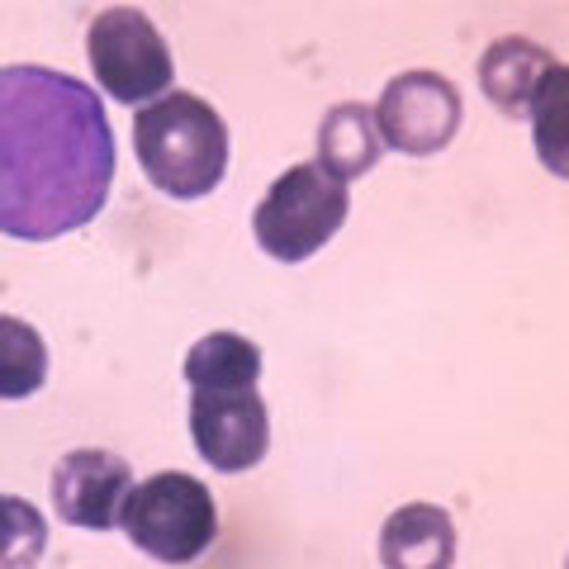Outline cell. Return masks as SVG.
<instances>
[{
	"instance_id": "cell-1",
	"label": "cell",
	"mask_w": 569,
	"mask_h": 569,
	"mask_svg": "<svg viewBox=\"0 0 569 569\" xmlns=\"http://www.w3.org/2000/svg\"><path fill=\"white\" fill-rule=\"evenodd\" d=\"M114 181V133L86 81L48 67L0 71V228L52 242L96 223Z\"/></svg>"
},
{
	"instance_id": "cell-2",
	"label": "cell",
	"mask_w": 569,
	"mask_h": 569,
	"mask_svg": "<svg viewBox=\"0 0 569 569\" xmlns=\"http://www.w3.org/2000/svg\"><path fill=\"white\" fill-rule=\"evenodd\" d=\"M142 176L171 200H204L228 171V123L209 100L171 91L133 114Z\"/></svg>"
},
{
	"instance_id": "cell-3",
	"label": "cell",
	"mask_w": 569,
	"mask_h": 569,
	"mask_svg": "<svg viewBox=\"0 0 569 569\" xmlns=\"http://www.w3.org/2000/svg\"><path fill=\"white\" fill-rule=\"evenodd\" d=\"M119 531L157 565H190L219 541V503L194 475L162 470L133 485Z\"/></svg>"
},
{
	"instance_id": "cell-4",
	"label": "cell",
	"mask_w": 569,
	"mask_h": 569,
	"mask_svg": "<svg viewBox=\"0 0 569 569\" xmlns=\"http://www.w3.org/2000/svg\"><path fill=\"white\" fill-rule=\"evenodd\" d=\"M347 213H351V190L332 181L318 162H299L261 194L252 213V233L271 261L299 266L337 238Z\"/></svg>"
},
{
	"instance_id": "cell-5",
	"label": "cell",
	"mask_w": 569,
	"mask_h": 569,
	"mask_svg": "<svg viewBox=\"0 0 569 569\" xmlns=\"http://www.w3.org/2000/svg\"><path fill=\"white\" fill-rule=\"evenodd\" d=\"M86 58L100 81V91L119 104H138L171 91L176 58L157 24L133 6L100 10L86 29Z\"/></svg>"
},
{
	"instance_id": "cell-6",
	"label": "cell",
	"mask_w": 569,
	"mask_h": 569,
	"mask_svg": "<svg viewBox=\"0 0 569 569\" xmlns=\"http://www.w3.org/2000/svg\"><path fill=\"white\" fill-rule=\"evenodd\" d=\"M460 119H466L460 86L451 77H441V71H399L376 104L385 148H395L403 157L447 152L451 138L460 133Z\"/></svg>"
},
{
	"instance_id": "cell-7",
	"label": "cell",
	"mask_w": 569,
	"mask_h": 569,
	"mask_svg": "<svg viewBox=\"0 0 569 569\" xmlns=\"http://www.w3.org/2000/svg\"><path fill=\"white\" fill-rule=\"evenodd\" d=\"M190 437L209 470L247 475L271 451V408L252 389H190Z\"/></svg>"
},
{
	"instance_id": "cell-8",
	"label": "cell",
	"mask_w": 569,
	"mask_h": 569,
	"mask_svg": "<svg viewBox=\"0 0 569 569\" xmlns=\"http://www.w3.org/2000/svg\"><path fill=\"white\" fill-rule=\"evenodd\" d=\"M133 493V466L119 451L81 447L67 451L52 470V508L67 527L114 531Z\"/></svg>"
},
{
	"instance_id": "cell-9",
	"label": "cell",
	"mask_w": 569,
	"mask_h": 569,
	"mask_svg": "<svg viewBox=\"0 0 569 569\" xmlns=\"http://www.w3.org/2000/svg\"><path fill=\"white\" fill-rule=\"evenodd\" d=\"M565 67L556 52L522 39V33H508V39H493L479 58V86L498 114L508 119H531V104L546 91L550 71Z\"/></svg>"
},
{
	"instance_id": "cell-10",
	"label": "cell",
	"mask_w": 569,
	"mask_h": 569,
	"mask_svg": "<svg viewBox=\"0 0 569 569\" xmlns=\"http://www.w3.org/2000/svg\"><path fill=\"white\" fill-rule=\"evenodd\" d=\"M385 569H451L456 565V522L437 503H403L380 527Z\"/></svg>"
},
{
	"instance_id": "cell-11",
	"label": "cell",
	"mask_w": 569,
	"mask_h": 569,
	"mask_svg": "<svg viewBox=\"0 0 569 569\" xmlns=\"http://www.w3.org/2000/svg\"><path fill=\"white\" fill-rule=\"evenodd\" d=\"M385 157V138L370 104H332L318 123V167H323L332 181H361L366 171H376V162Z\"/></svg>"
},
{
	"instance_id": "cell-12",
	"label": "cell",
	"mask_w": 569,
	"mask_h": 569,
	"mask_svg": "<svg viewBox=\"0 0 569 569\" xmlns=\"http://www.w3.org/2000/svg\"><path fill=\"white\" fill-rule=\"evenodd\" d=\"M190 389H252L261 380V347L242 332H209L186 351Z\"/></svg>"
},
{
	"instance_id": "cell-13",
	"label": "cell",
	"mask_w": 569,
	"mask_h": 569,
	"mask_svg": "<svg viewBox=\"0 0 569 569\" xmlns=\"http://www.w3.org/2000/svg\"><path fill=\"white\" fill-rule=\"evenodd\" d=\"M48 380V347L24 318L6 313L0 318V399L20 403L29 395H39Z\"/></svg>"
},
{
	"instance_id": "cell-14",
	"label": "cell",
	"mask_w": 569,
	"mask_h": 569,
	"mask_svg": "<svg viewBox=\"0 0 569 569\" xmlns=\"http://www.w3.org/2000/svg\"><path fill=\"white\" fill-rule=\"evenodd\" d=\"M531 129H537V157L550 176H569V157H565V129H569V71L556 67L546 81V91L531 104Z\"/></svg>"
},
{
	"instance_id": "cell-15",
	"label": "cell",
	"mask_w": 569,
	"mask_h": 569,
	"mask_svg": "<svg viewBox=\"0 0 569 569\" xmlns=\"http://www.w3.org/2000/svg\"><path fill=\"white\" fill-rule=\"evenodd\" d=\"M43 546H48V527L39 518V508L24 503V498H14V493L0 498V560L10 569L39 565Z\"/></svg>"
}]
</instances>
